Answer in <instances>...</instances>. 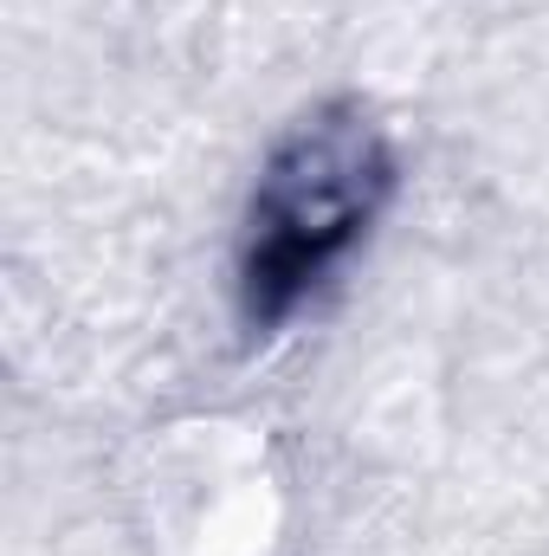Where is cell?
I'll list each match as a JSON object with an SVG mask.
<instances>
[{
    "mask_svg": "<svg viewBox=\"0 0 549 556\" xmlns=\"http://www.w3.org/2000/svg\"><path fill=\"white\" fill-rule=\"evenodd\" d=\"M395 188L382 130L362 111H323L272 155L253 194V233L240 260V298L259 330L284 324L336 260L369 233Z\"/></svg>",
    "mask_w": 549,
    "mask_h": 556,
    "instance_id": "6da1fadb",
    "label": "cell"
}]
</instances>
